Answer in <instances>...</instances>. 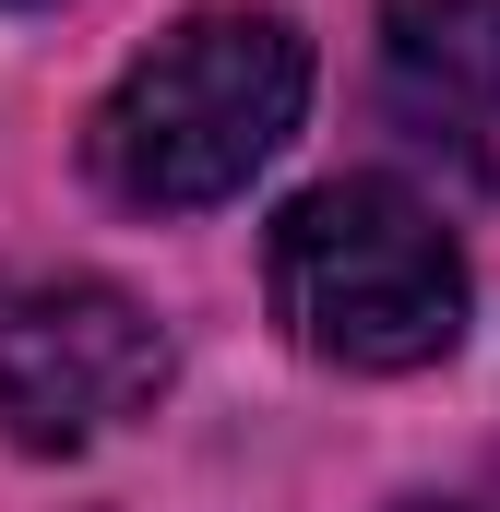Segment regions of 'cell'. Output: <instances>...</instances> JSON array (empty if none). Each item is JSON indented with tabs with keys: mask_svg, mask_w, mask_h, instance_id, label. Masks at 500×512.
<instances>
[{
	"mask_svg": "<svg viewBox=\"0 0 500 512\" xmlns=\"http://www.w3.org/2000/svg\"><path fill=\"white\" fill-rule=\"evenodd\" d=\"M262 286L286 346L358 382L465 346V251L405 179H310L262 239Z\"/></svg>",
	"mask_w": 500,
	"mask_h": 512,
	"instance_id": "obj_2",
	"label": "cell"
},
{
	"mask_svg": "<svg viewBox=\"0 0 500 512\" xmlns=\"http://www.w3.org/2000/svg\"><path fill=\"white\" fill-rule=\"evenodd\" d=\"M393 512H500V489H429V501H393Z\"/></svg>",
	"mask_w": 500,
	"mask_h": 512,
	"instance_id": "obj_5",
	"label": "cell"
},
{
	"mask_svg": "<svg viewBox=\"0 0 500 512\" xmlns=\"http://www.w3.org/2000/svg\"><path fill=\"white\" fill-rule=\"evenodd\" d=\"M167 393V334L108 274H48L0 310V429L24 453H96Z\"/></svg>",
	"mask_w": 500,
	"mask_h": 512,
	"instance_id": "obj_3",
	"label": "cell"
},
{
	"mask_svg": "<svg viewBox=\"0 0 500 512\" xmlns=\"http://www.w3.org/2000/svg\"><path fill=\"white\" fill-rule=\"evenodd\" d=\"M298 108H310V36L286 12L215 0V12H179L155 48H131V72L84 120V167L143 215H191L250 191L286 155Z\"/></svg>",
	"mask_w": 500,
	"mask_h": 512,
	"instance_id": "obj_1",
	"label": "cell"
},
{
	"mask_svg": "<svg viewBox=\"0 0 500 512\" xmlns=\"http://www.w3.org/2000/svg\"><path fill=\"white\" fill-rule=\"evenodd\" d=\"M381 120L441 179L500 191V0H381Z\"/></svg>",
	"mask_w": 500,
	"mask_h": 512,
	"instance_id": "obj_4",
	"label": "cell"
}]
</instances>
